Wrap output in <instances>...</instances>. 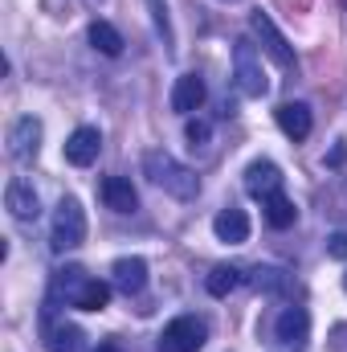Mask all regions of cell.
<instances>
[{
	"instance_id": "cell-2",
	"label": "cell",
	"mask_w": 347,
	"mask_h": 352,
	"mask_svg": "<svg viewBox=\"0 0 347 352\" xmlns=\"http://www.w3.org/2000/svg\"><path fill=\"white\" fill-rule=\"evenodd\" d=\"M82 238H86V209H82V201H78V197H62V201H58V209H53L49 242H53V250L62 254V250L82 246Z\"/></svg>"
},
{
	"instance_id": "cell-26",
	"label": "cell",
	"mask_w": 347,
	"mask_h": 352,
	"mask_svg": "<svg viewBox=\"0 0 347 352\" xmlns=\"http://www.w3.org/2000/svg\"><path fill=\"white\" fill-rule=\"evenodd\" d=\"M94 352H123V349H119L115 340H102V344H98V349H94Z\"/></svg>"
},
{
	"instance_id": "cell-1",
	"label": "cell",
	"mask_w": 347,
	"mask_h": 352,
	"mask_svg": "<svg viewBox=\"0 0 347 352\" xmlns=\"http://www.w3.org/2000/svg\"><path fill=\"white\" fill-rule=\"evenodd\" d=\"M143 176H147L156 188H164L168 197H176V201H192V197L200 192V176L192 173L188 164H180L172 152H164V148L143 152Z\"/></svg>"
},
{
	"instance_id": "cell-6",
	"label": "cell",
	"mask_w": 347,
	"mask_h": 352,
	"mask_svg": "<svg viewBox=\"0 0 347 352\" xmlns=\"http://www.w3.org/2000/svg\"><path fill=\"white\" fill-rule=\"evenodd\" d=\"M37 148H41V119L21 115V119L8 127V156H12L16 164H29V160L37 156Z\"/></svg>"
},
{
	"instance_id": "cell-16",
	"label": "cell",
	"mask_w": 347,
	"mask_h": 352,
	"mask_svg": "<svg viewBox=\"0 0 347 352\" xmlns=\"http://www.w3.org/2000/svg\"><path fill=\"white\" fill-rule=\"evenodd\" d=\"M45 349L49 352H82V332L74 324H53V316H45Z\"/></svg>"
},
{
	"instance_id": "cell-4",
	"label": "cell",
	"mask_w": 347,
	"mask_h": 352,
	"mask_svg": "<svg viewBox=\"0 0 347 352\" xmlns=\"http://www.w3.org/2000/svg\"><path fill=\"white\" fill-rule=\"evenodd\" d=\"M250 33L261 41V50L282 66V70H298V58H294V50H290V41L282 37V29L270 21V12H254L250 16Z\"/></svg>"
},
{
	"instance_id": "cell-18",
	"label": "cell",
	"mask_w": 347,
	"mask_h": 352,
	"mask_svg": "<svg viewBox=\"0 0 347 352\" xmlns=\"http://www.w3.org/2000/svg\"><path fill=\"white\" fill-rule=\"evenodd\" d=\"M90 45H94L102 58H119V54H123V33H119L110 21H94V25H90Z\"/></svg>"
},
{
	"instance_id": "cell-19",
	"label": "cell",
	"mask_w": 347,
	"mask_h": 352,
	"mask_svg": "<svg viewBox=\"0 0 347 352\" xmlns=\"http://www.w3.org/2000/svg\"><path fill=\"white\" fill-rule=\"evenodd\" d=\"M106 303H110V283H102V278H86L78 287V295H74L78 311H102Z\"/></svg>"
},
{
	"instance_id": "cell-3",
	"label": "cell",
	"mask_w": 347,
	"mask_h": 352,
	"mask_svg": "<svg viewBox=\"0 0 347 352\" xmlns=\"http://www.w3.org/2000/svg\"><path fill=\"white\" fill-rule=\"evenodd\" d=\"M233 78H237V90L246 98H261L270 90V74H265L258 45L250 37H237V45H233Z\"/></svg>"
},
{
	"instance_id": "cell-25",
	"label": "cell",
	"mask_w": 347,
	"mask_h": 352,
	"mask_svg": "<svg viewBox=\"0 0 347 352\" xmlns=\"http://www.w3.org/2000/svg\"><path fill=\"white\" fill-rule=\"evenodd\" d=\"M344 160H347V148H344V144H335V152L327 156V164H331V168H339Z\"/></svg>"
},
{
	"instance_id": "cell-24",
	"label": "cell",
	"mask_w": 347,
	"mask_h": 352,
	"mask_svg": "<svg viewBox=\"0 0 347 352\" xmlns=\"http://www.w3.org/2000/svg\"><path fill=\"white\" fill-rule=\"evenodd\" d=\"M327 254H331V258H347V230H335V234L327 238Z\"/></svg>"
},
{
	"instance_id": "cell-21",
	"label": "cell",
	"mask_w": 347,
	"mask_h": 352,
	"mask_svg": "<svg viewBox=\"0 0 347 352\" xmlns=\"http://www.w3.org/2000/svg\"><path fill=\"white\" fill-rule=\"evenodd\" d=\"M254 283H258V291H282L286 287V274L274 270V266H258L254 270Z\"/></svg>"
},
{
	"instance_id": "cell-12",
	"label": "cell",
	"mask_w": 347,
	"mask_h": 352,
	"mask_svg": "<svg viewBox=\"0 0 347 352\" xmlns=\"http://www.w3.org/2000/svg\"><path fill=\"white\" fill-rule=\"evenodd\" d=\"M204 78L200 74H180L172 87V111L176 115H192V111H200L204 107Z\"/></svg>"
},
{
	"instance_id": "cell-5",
	"label": "cell",
	"mask_w": 347,
	"mask_h": 352,
	"mask_svg": "<svg viewBox=\"0 0 347 352\" xmlns=\"http://www.w3.org/2000/svg\"><path fill=\"white\" fill-rule=\"evenodd\" d=\"M204 324L196 316H176L172 324L160 332V352H200L204 349Z\"/></svg>"
},
{
	"instance_id": "cell-13",
	"label": "cell",
	"mask_w": 347,
	"mask_h": 352,
	"mask_svg": "<svg viewBox=\"0 0 347 352\" xmlns=\"http://www.w3.org/2000/svg\"><path fill=\"white\" fill-rule=\"evenodd\" d=\"M274 115H278V127H282L294 144H298V140H307V135H311V127H315V119H311V107H307V102H282Z\"/></svg>"
},
{
	"instance_id": "cell-14",
	"label": "cell",
	"mask_w": 347,
	"mask_h": 352,
	"mask_svg": "<svg viewBox=\"0 0 347 352\" xmlns=\"http://www.w3.org/2000/svg\"><path fill=\"white\" fill-rule=\"evenodd\" d=\"M102 201L115 213H135L139 209V192H135V184L127 176H106L102 180Z\"/></svg>"
},
{
	"instance_id": "cell-11",
	"label": "cell",
	"mask_w": 347,
	"mask_h": 352,
	"mask_svg": "<svg viewBox=\"0 0 347 352\" xmlns=\"http://www.w3.org/2000/svg\"><path fill=\"white\" fill-rule=\"evenodd\" d=\"M213 234H217V242H225V246H241V242H250V217H246V209H221L217 217H213Z\"/></svg>"
},
{
	"instance_id": "cell-22",
	"label": "cell",
	"mask_w": 347,
	"mask_h": 352,
	"mask_svg": "<svg viewBox=\"0 0 347 352\" xmlns=\"http://www.w3.org/2000/svg\"><path fill=\"white\" fill-rule=\"evenodd\" d=\"M184 135H188V144L196 148V144H208V140H213V127H208L204 119H188V127H184Z\"/></svg>"
},
{
	"instance_id": "cell-8",
	"label": "cell",
	"mask_w": 347,
	"mask_h": 352,
	"mask_svg": "<svg viewBox=\"0 0 347 352\" xmlns=\"http://www.w3.org/2000/svg\"><path fill=\"white\" fill-rule=\"evenodd\" d=\"M274 332H278V340H282L286 349L302 352L307 349V336H311V316H307V307H286V311L278 316Z\"/></svg>"
},
{
	"instance_id": "cell-27",
	"label": "cell",
	"mask_w": 347,
	"mask_h": 352,
	"mask_svg": "<svg viewBox=\"0 0 347 352\" xmlns=\"http://www.w3.org/2000/svg\"><path fill=\"white\" fill-rule=\"evenodd\" d=\"M344 291H347V274H344Z\"/></svg>"
},
{
	"instance_id": "cell-7",
	"label": "cell",
	"mask_w": 347,
	"mask_h": 352,
	"mask_svg": "<svg viewBox=\"0 0 347 352\" xmlns=\"http://www.w3.org/2000/svg\"><path fill=\"white\" fill-rule=\"evenodd\" d=\"M4 205H8V213H12L16 221H37V213H41L37 188H33L25 176H12V180H8V188H4Z\"/></svg>"
},
{
	"instance_id": "cell-9",
	"label": "cell",
	"mask_w": 347,
	"mask_h": 352,
	"mask_svg": "<svg viewBox=\"0 0 347 352\" xmlns=\"http://www.w3.org/2000/svg\"><path fill=\"white\" fill-rule=\"evenodd\" d=\"M98 148H102L98 127H74L70 140H66V160H70L74 168H90V164L98 160Z\"/></svg>"
},
{
	"instance_id": "cell-23",
	"label": "cell",
	"mask_w": 347,
	"mask_h": 352,
	"mask_svg": "<svg viewBox=\"0 0 347 352\" xmlns=\"http://www.w3.org/2000/svg\"><path fill=\"white\" fill-rule=\"evenodd\" d=\"M152 4V16H156V29L164 33V41H172V29H168V8H164V0H147Z\"/></svg>"
},
{
	"instance_id": "cell-20",
	"label": "cell",
	"mask_w": 347,
	"mask_h": 352,
	"mask_svg": "<svg viewBox=\"0 0 347 352\" xmlns=\"http://www.w3.org/2000/svg\"><path fill=\"white\" fill-rule=\"evenodd\" d=\"M241 287V270L237 266H213V274L204 278V291L213 295V299H225L229 291H237Z\"/></svg>"
},
{
	"instance_id": "cell-10",
	"label": "cell",
	"mask_w": 347,
	"mask_h": 352,
	"mask_svg": "<svg viewBox=\"0 0 347 352\" xmlns=\"http://www.w3.org/2000/svg\"><path fill=\"white\" fill-rule=\"evenodd\" d=\"M246 192L258 197V201L282 192V168H278L274 160H254V164L246 168Z\"/></svg>"
},
{
	"instance_id": "cell-17",
	"label": "cell",
	"mask_w": 347,
	"mask_h": 352,
	"mask_svg": "<svg viewBox=\"0 0 347 352\" xmlns=\"http://www.w3.org/2000/svg\"><path fill=\"white\" fill-rule=\"evenodd\" d=\"M261 209H265V221H270L274 230H290V226L298 221V209H294V201H290L286 192L265 197V201H261Z\"/></svg>"
},
{
	"instance_id": "cell-15",
	"label": "cell",
	"mask_w": 347,
	"mask_h": 352,
	"mask_svg": "<svg viewBox=\"0 0 347 352\" xmlns=\"http://www.w3.org/2000/svg\"><path fill=\"white\" fill-rule=\"evenodd\" d=\"M110 274H115V287H119L123 295H139V291L147 287V263H143L139 254L119 258V263L110 266Z\"/></svg>"
}]
</instances>
